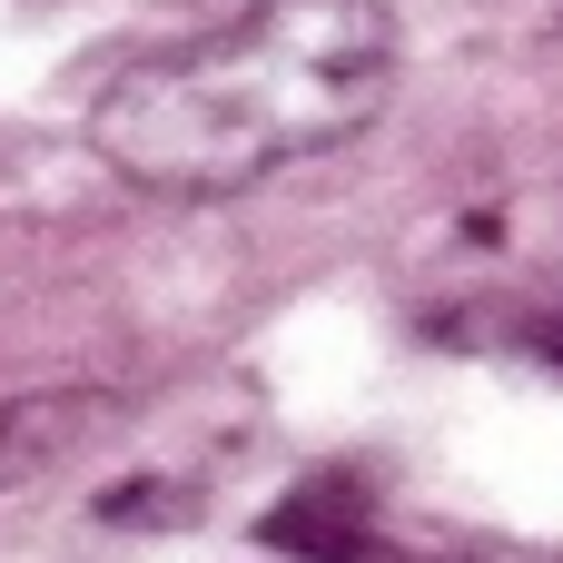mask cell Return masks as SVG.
Segmentation results:
<instances>
[{"mask_svg": "<svg viewBox=\"0 0 563 563\" xmlns=\"http://www.w3.org/2000/svg\"><path fill=\"white\" fill-rule=\"evenodd\" d=\"M257 534H267L277 554H307V563H406L386 505H376V485L346 475V465H336V475H307Z\"/></svg>", "mask_w": 563, "mask_h": 563, "instance_id": "7a4b0ae2", "label": "cell"}, {"mask_svg": "<svg viewBox=\"0 0 563 563\" xmlns=\"http://www.w3.org/2000/svg\"><path fill=\"white\" fill-rule=\"evenodd\" d=\"M386 89H396L386 0H247L238 20L129 59L99 89L89 139L139 188L218 198L346 148L386 109Z\"/></svg>", "mask_w": 563, "mask_h": 563, "instance_id": "6da1fadb", "label": "cell"}, {"mask_svg": "<svg viewBox=\"0 0 563 563\" xmlns=\"http://www.w3.org/2000/svg\"><path fill=\"white\" fill-rule=\"evenodd\" d=\"M544 356H554V366H563V317H554V327H544Z\"/></svg>", "mask_w": 563, "mask_h": 563, "instance_id": "3957f363", "label": "cell"}]
</instances>
